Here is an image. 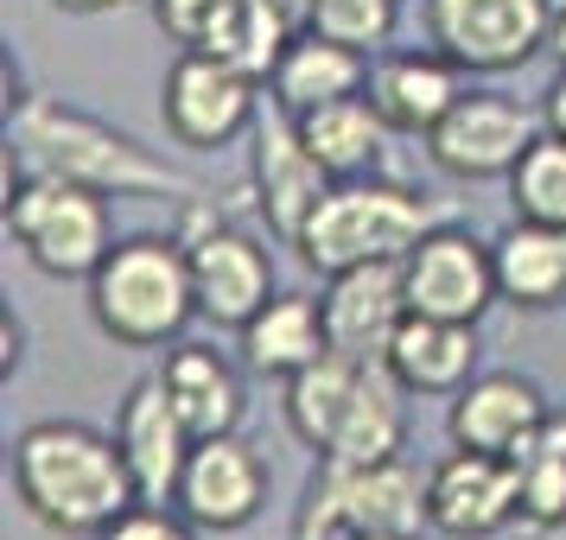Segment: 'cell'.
<instances>
[{"label":"cell","mask_w":566,"mask_h":540,"mask_svg":"<svg viewBox=\"0 0 566 540\" xmlns=\"http://www.w3.org/2000/svg\"><path fill=\"white\" fill-rule=\"evenodd\" d=\"M7 147L20 153L27 172H52V179L90 184L103 198H179V204H198L205 198L154 147H140L134 134L108 128V121L57 103V96H20V103L7 108Z\"/></svg>","instance_id":"6da1fadb"},{"label":"cell","mask_w":566,"mask_h":540,"mask_svg":"<svg viewBox=\"0 0 566 540\" xmlns=\"http://www.w3.org/2000/svg\"><path fill=\"white\" fill-rule=\"evenodd\" d=\"M13 496L52 534H103L140 502L115 433L83 420H39L13 438Z\"/></svg>","instance_id":"7a4b0ae2"},{"label":"cell","mask_w":566,"mask_h":540,"mask_svg":"<svg viewBox=\"0 0 566 540\" xmlns=\"http://www.w3.org/2000/svg\"><path fill=\"white\" fill-rule=\"evenodd\" d=\"M286 426L318 458L382 464L408 445V388L388 375L382 357L325 350L300 375H286Z\"/></svg>","instance_id":"3957f363"},{"label":"cell","mask_w":566,"mask_h":540,"mask_svg":"<svg viewBox=\"0 0 566 540\" xmlns=\"http://www.w3.org/2000/svg\"><path fill=\"white\" fill-rule=\"evenodd\" d=\"M83 286L96 331L128 350H166L198 318L185 235H122Z\"/></svg>","instance_id":"277c9868"},{"label":"cell","mask_w":566,"mask_h":540,"mask_svg":"<svg viewBox=\"0 0 566 540\" xmlns=\"http://www.w3.org/2000/svg\"><path fill=\"white\" fill-rule=\"evenodd\" d=\"M439 223H452L427 191L388 179H332V191L318 198V210L300 230V261L312 274H344V267H369V261H408L420 235H433Z\"/></svg>","instance_id":"5b68a950"},{"label":"cell","mask_w":566,"mask_h":540,"mask_svg":"<svg viewBox=\"0 0 566 540\" xmlns=\"http://www.w3.org/2000/svg\"><path fill=\"white\" fill-rule=\"evenodd\" d=\"M427 521V477L401 458L344 464L318 458L306 502L293 515V540H420Z\"/></svg>","instance_id":"8992f818"},{"label":"cell","mask_w":566,"mask_h":540,"mask_svg":"<svg viewBox=\"0 0 566 540\" xmlns=\"http://www.w3.org/2000/svg\"><path fill=\"white\" fill-rule=\"evenodd\" d=\"M7 235L52 280H90L103 267V255L115 248L108 198L90 191V184L52 179V172H27L7 191Z\"/></svg>","instance_id":"52a82bcc"},{"label":"cell","mask_w":566,"mask_h":540,"mask_svg":"<svg viewBox=\"0 0 566 540\" xmlns=\"http://www.w3.org/2000/svg\"><path fill=\"white\" fill-rule=\"evenodd\" d=\"M427 45L459 64L464 77H503L547 52L554 0H427Z\"/></svg>","instance_id":"ba28073f"},{"label":"cell","mask_w":566,"mask_h":540,"mask_svg":"<svg viewBox=\"0 0 566 540\" xmlns=\"http://www.w3.org/2000/svg\"><path fill=\"white\" fill-rule=\"evenodd\" d=\"M185 255H191V293H198V318L205 325L242 331L274 299V255H268V242L223 223V216H205V198L185 204Z\"/></svg>","instance_id":"9c48e42d"},{"label":"cell","mask_w":566,"mask_h":540,"mask_svg":"<svg viewBox=\"0 0 566 540\" xmlns=\"http://www.w3.org/2000/svg\"><path fill=\"white\" fill-rule=\"evenodd\" d=\"M159 115L185 153H223L242 134H255L261 83L242 77L217 52H179V64L166 71V89H159Z\"/></svg>","instance_id":"30bf717a"},{"label":"cell","mask_w":566,"mask_h":540,"mask_svg":"<svg viewBox=\"0 0 566 540\" xmlns=\"http://www.w3.org/2000/svg\"><path fill=\"white\" fill-rule=\"evenodd\" d=\"M547 121H541V108L515 103L503 89H464L452 115L427 134V159H433L446 179H510L515 159L535 147Z\"/></svg>","instance_id":"8fae6325"},{"label":"cell","mask_w":566,"mask_h":540,"mask_svg":"<svg viewBox=\"0 0 566 540\" xmlns=\"http://www.w3.org/2000/svg\"><path fill=\"white\" fill-rule=\"evenodd\" d=\"M401 286H408V311L420 318H459L478 325L490 306H503L496 293V248L478 242L464 223H439L420 235L401 261Z\"/></svg>","instance_id":"7c38bea8"},{"label":"cell","mask_w":566,"mask_h":540,"mask_svg":"<svg viewBox=\"0 0 566 540\" xmlns=\"http://www.w3.org/2000/svg\"><path fill=\"white\" fill-rule=\"evenodd\" d=\"M268 458L242 433H217L191 445V464L179 477V515L198 534H242L268 509Z\"/></svg>","instance_id":"4fadbf2b"},{"label":"cell","mask_w":566,"mask_h":540,"mask_svg":"<svg viewBox=\"0 0 566 540\" xmlns=\"http://www.w3.org/2000/svg\"><path fill=\"white\" fill-rule=\"evenodd\" d=\"M427 521L446 540H490L522 521V484L510 458L490 452H452L427 470Z\"/></svg>","instance_id":"5bb4252c"},{"label":"cell","mask_w":566,"mask_h":540,"mask_svg":"<svg viewBox=\"0 0 566 540\" xmlns=\"http://www.w3.org/2000/svg\"><path fill=\"white\" fill-rule=\"evenodd\" d=\"M115 445H122V458H128V477H134V489H140V502H172L198 433L179 420L166 382H159V375H140V382L122 394V407H115Z\"/></svg>","instance_id":"9a60e30c"},{"label":"cell","mask_w":566,"mask_h":540,"mask_svg":"<svg viewBox=\"0 0 566 540\" xmlns=\"http://www.w3.org/2000/svg\"><path fill=\"white\" fill-rule=\"evenodd\" d=\"M325 191H332V172L312 159L300 121H293L286 108L268 103V108H261V121H255V198H261L268 230L293 248Z\"/></svg>","instance_id":"2e32d148"},{"label":"cell","mask_w":566,"mask_h":540,"mask_svg":"<svg viewBox=\"0 0 566 540\" xmlns=\"http://www.w3.org/2000/svg\"><path fill=\"white\" fill-rule=\"evenodd\" d=\"M547 394L535 375H515V369H484L471 388L452 394L446 413V433L464 452H490V458H515L528 438L547 426Z\"/></svg>","instance_id":"e0dca14e"},{"label":"cell","mask_w":566,"mask_h":540,"mask_svg":"<svg viewBox=\"0 0 566 540\" xmlns=\"http://www.w3.org/2000/svg\"><path fill=\"white\" fill-rule=\"evenodd\" d=\"M318 306H325L332 350H344V357H388L395 331L408 325L401 261H369V267L325 274V299Z\"/></svg>","instance_id":"ac0fdd59"},{"label":"cell","mask_w":566,"mask_h":540,"mask_svg":"<svg viewBox=\"0 0 566 540\" xmlns=\"http://www.w3.org/2000/svg\"><path fill=\"white\" fill-rule=\"evenodd\" d=\"M464 96V71L452 57L427 45V52H388L369 71V103L382 108V121L395 134H427L452 115V103Z\"/></svg>","instance_id":"d6986e66"},{"label":"cell","mask_w":566,"mask_h":540,"mask_svg":"<svg viewBox=\"0 0 566 540\" xmlns=\"http://www.w3.org/2000/svg\"><path fill=\"white\" fill-rule=\"evenodd\" d=\"M382 362L408 394H433V401H452L459 388H471L484 375V369H478V325L420 318V311H408V325L395 331Z\"/></svg>","instance_id":"ffe728a7"},{"label":"cell","mask_w":566,"mask_h":540,"mask_svg":"<svg viewBox=\"0 0 566 540\" xmlns=\"http://www.w3.org/2000/svg\"><path fill=\"white\" fill-rule=\"evenodd\" d=\"M363 89H369V57L306 27V32L286 39L281 64H274V77H268V103L286 108V115L300 121V115H312V108L363 96Z\"/></svg>","instance_id":"44dd1931"},{"label":"cell","mask_w":566,"mask_h":540,"mask_svg":"<svg viewBox=\"0 0 566 540\" xmlns=\"http://www.w3.org/2000/svg\"><path fill=\"white\" fill-rule=\"evenodd\" d=\"M154 375L166 382V394H172L179 420H185L198 438L235 433V426H242V413H249L242 369H235L223 350H210V343H172Z\"/></svg>","instance_id":"7402d4cb"},{"label":"cell","mask_w":566,"mask_h":540,"mask_svg":"<svg viewBox=\"0 0 566 540\" xmlns=\"http://www.w3.org/2000/svg\"><path fill=\"white\" fill-rule=\"evenodd\" d=\"M490 248H496V293H503V306H515V311L566 306V230L515 216Z\"/></svg>","instance_id":"603a6c76"},{"label":"cell","mask_w":566,"mask_h":540,"mask_svg":"<svg viewBox=\"0 0 566 540\" xmlns=\"http://www.w3.org/2000/svg\"><path fill=\"white\" fill-rule=\"evenodd\" d=\"M242 362L255 375H300L306 362H318L332 350V331H325V306L306 299V293H274L268 306L242 325Z\"/></svg>","instance_id":"cb8c5ba5"},{"label":"cell","mask_w":566,"mask_h":540,"mask_svg":"<svg viewBox=\"0 0 566 540\" xmlns=\"http://www.w3.org/2000/svg\"><path fill=\"white\" fill-rule=\"evenodd\" d=\"M300 134H306L312 159L332 179H369L382 166V147L395 128L382 121V108L369 103V89H363V96H344V103H325L312 115H300Z\"/></svg>","instance_id":"d4e9b609"},{"label":"cell","mask_w":566,"mask_h":540,"mask_svg":"<svg viewBox=\"0 0 566 540\" xmlns=\"http://www.w3.org/2000/svg\"><path fill=\"white\" fill-rule=\"evenodd\" d=\"M510 464L515 484H522V528L528 534L566 528V413H547V426Z\"/></svg>","instance_id":"484cf974"},{"label":"cell","mask_w":566,"mask_h":540,"mask_svg":"<svg viewBox=\"0 0 566 540\" xmlns=\"http://www.w3.org/2000/svg\"><path fill=\"white\" fill-rule=\"evenodd\" d=\"M286 39L293 32L261 7V0H235L230 7V20L210 32V45L205 52H217L223 64H235L242 77H255V83H268L274 77V64H281V52H286Z\"/></svg>","instance_id":"4316f807"},{"label":"cell","mask_w":566,"mask_h":540,"mask_svg":"<svg viewBox=\"0 0 566 540\" xmlns=\"http://www.w3.org/2000/svg\"><path fill=\"white\" fill-rule=\"evenodd\" d=\"M510 204H515V216H528V223L566 230V140L560 134H541L535 147L515 159Z\"/></svg>","instance_id":"83f0119b"},{"label":"cell","mask_w":566,"mask_h":540,"mask_svg":"<svg viewBox=\"0 0 566 540\" xmlns=\"http://www.w3.org/2000/svg\"><path fill=\"white\" fill-rule=\"evenodd\" d=\"M395 27H401V0H318L312 7V32H325L363 57H382Z\"/></svg>","instance_id":"f1b7e54d"},{"label":"cell","mask_w":566,"mask_h":540,"mask_svg":"<svg viewBox=\"0 0 566 540\" xmlns=\"http://www.w3.org/2000/svg\"><path fill=\"white\" fill-rule=\"evenodd\" d=\"M147 7H154L159 32H166L172 45H185V52H205L210 32L230 20L235 0H147Z\"/></svg>","instance_id":"f546056e"},{"label":"cell","mask_w":566,"mask_h":540,"mask_svg":"<svg viewBox=\"0 0 566 540\" xmlns=\"http://www.w3.org/2000/svg\"><path fill=\"white\" fill-rule=\"evenodd\" d=\"M96 540H198V528L179 515V502H134V509L115 515Z\"/></svg>","instance_id":"4dcf8cb0"},{"label":"cell","mask_w":566,"mask_h":540,"mask_svg":"<svg viewBox=\"0 0 566 540\" xmlns=\"http://www.w3.org/2000/svg\"><path fill=\"white\" fill-rule=\"evenodd\" d=\"M541 121H547V134H560L566 140V64L554 71V83L541 89Z\"/></svg>","instance_id":"1f68e13d"},{"label":"cell","mask_w":566,"mask_h":540,"mask_svg":"<svg viewBox=\"0 0 566 540\" xmlns=\"http://www.w3.org/2000/svg\"><path fill=\"white\" fill-rule=\"evenodd\" d=\"M261 7H268V13H274L286 32H306V27H312V7H318V0H261Z\"/></svg>","instance_id":"d6a6232c"},{"label":"cell","mask_w":566,"mask_h":540,"mask_svg":"<svg viewBox=\"0 0 566 540\" xmlns=\"http://www.w3.org/2000/svg\"><path fill=\"white\" fill-rule=\"evenodd\" d=\"M64 13H77V20H96V13H122V7H140V0H57Z\"/></svg>","instance_id":"836d02e7"},{"label":"cell","mask_w":566,"mask_h":540,"mask_svg":"<svg viewBox=\"0 0 566 540\" xmlns=\"http://www.w3.org/2000/svg\"><path fill=\"white\" fill-rule=\"evenodd\" d=\"M547 52L566 64V0H554V32H547Z\"/></svg>","instance_id":"e575fe53"},{"label":"cell","mask_w":566,"mask_h":540,"mask_svg":"<svg viewBox=\"0 0 566 540\" xmlns=\"http://www.w3.org/2000/svg\"><path fill=\"white\" fill-rule=\"evenodd\" d=\"M20 369V325H13V311H7V375Z\"/></svg>","instance_id":"d590c367"}]
</instances>
